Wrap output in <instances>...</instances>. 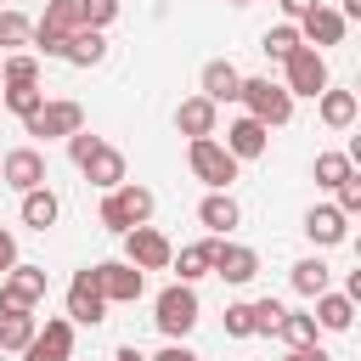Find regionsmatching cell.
<instances>
[{"label": "cell", "mask_w": 361, "mask_h": 361, "mask_svg": "<svg viewBox=\"0 0 361 361\" xmlns=\"http://www.w3.org/2000/svg\"><path fill=\"white\" fill-rule=\"evenodd\" d=\"M68 355H73V322L68 316H51L23 350V361H68Z\"/></svg>", "instance_id": "7c38bea8"}, {"label": "cell", "mask_w": 361, "mask_h": 361, "mask_svg": "<svg viewBox=\"0 0 361 361\" xmlns=\"http://www.w3.org/2000/svg\"><path fill=\"white\" fill-rule=\"evenodd\" d=\"M34 299H45V271L39 265H11L0 282V316H28Z\"/></svg>", "instance_id": "277c9868"}, {"label": "cell", "mask_w": 361, "mask_h": 361, "mask_svg": "<svg viewBox=\"0 0 361 361\" xmlns=\"http://www.w3.org/2000/svg\"><path fill=\"white\" fill-rule=\"evenodd\" d=\"M288 96H322L327 90V56L322 51H310V45H299L293 56H288V85H282Z\"/></svg>", "instance_id": "8992f818"}, {"label": "cell", "mask_w": 361, "mask_h": 361, "mask_svg": "<svg viewBox=\"0 0 361 361\" xmlns=\"http://www.w3.org/2000/svg\"><path fill=\"white\" fill-rule=\"evenodd\" d=\"M192 175L203 180V186H214V192H226L231 180H237V158L214 141V135H197L192 141Z\"/></svg>", "instance_id": "5b68a950"}, {"label": "cell", "mask_w": 361, "mask_h": 361, "mask_svg": "<svg viewBox=\"0 0 361 361\" xmlns=\"http://www.w3.org/2000/svg\"><path fill=\"white\" fill-rule=\"evenodd\" d=\"M265 141H271V130H265L259 118H248V113L226 124V152H231L237 164H243V158H259V152H265Z\"/></svg>", "instance_id": "9a60e30c"}, {"label": "cell", "mask_w": 361, "mask_h": 361, "mask_svg": "<svg viewBox=\"0 0 361 361\" xmlns=\"http://www.w3.org/2000/svg\"><path fill=\"white\" fill-rule=\"evenodd\" d=\"M152 322H158V333H164L169 344H180V338L197 327V293H192L186 282L164 288V293H158V305H152Z\"/></svg>", "instance_id": "7a4b0ae2"}, {"label": "cell", "mask_w": 361, "mask_h": 361, "mask_svg": "<svg viewBox=\"0 0 361 361\" xmlns=\"http://www.w3.org/2000/svg\"><path fill=\"white\" fill-rule=\"evenodd\" d=\"M237 90H243V73H237L231 62H220V56L203 62V102L220 107V102H237Z\"/></svg>", "instance_id": "2e32d148"}, {"label": "cell", "mask_w": 361, "mask_h": 361, "mask_svg": "<svg viewBox=\"0 0 361 361\" xmlns=\"http://www.w3.org/2000/svg\"><path fill=\"white\" fill-rule=\"evenodd\" d=\"M327 276H333V271H327L322 259H299V265H293V288H299L305 299H316V293H327Z\"/></svg>", "instance_id": "83f0119b"}, {"label": "cell", "mask_w": 361, "mask_h": 361, "mask_svg": "<svg viewBox=\"0 0 361 361\" xmlns=\"http://www.w3.org/2000/svg\"><path fill=\"white\" fill-rule=\"evenodd\" d=\"M34 333H39L34 316H6V322H0V350H28Z\"/></svg>", "instance_id": "1f68e13d"}, {"label": "cell", "mask_w": 361, "mask_h": 361, "mask_svg": "<svg viewBox=\"0 0 361 361\" xmlns=\"http://www.w3.org/2000/svg\"><path fill=\"white\" fill-rule=\"evenodd\" d=\"M248 310H254V333H276V327H282V316H288V305H282V299H254Z\"/></svg>", "instance_id": "836d02e7"}, {"label": "cell", "mask_w": 361, "mask_h": 361, "mask_svg": "<svg viewBox=\"0 0 361 361\" xmlns=\"http://www.w3.org/2000/svg\"><path fill=\"white\" fill-rule=\"evenodd\" d=\"M299 45H305V39H299V28H293V23H282V28H265V39H259V51H265V56H276V62H288Z\"/></svg>", "instance_id": "4316f807"}, {"label": "cell", "mask_w": 361, "mask_h": 361, "mask_svg": "<svg viewBox=\"0 0 361 361\" xmlns=\"http://www.w3.org/2000/svg\"><path fill=\"white\" fill-rule=\"evenodd\" d=\"M175 130L180 135H214V102H203V96H192V102H180L175 107Z\"/></svg>", "instance_id": "ffe728a7"}, {"label": "cell", "mask_w": 361, "mask_h": 361, "mask_svg": "<svg viewBox=\"0 0 361 361\" xmlns=\"http://www.w3.org/2000/svg\"><path fill=\"white\" fill-rule=\"evenodd\" d=\"M96 288H102L107 305H135L141 288H147V276H141L130 259H107V265H96Z\"/></svg>", "instance_id": "ba28073f"}, {"label": "cell", "mask_w": 361, "mask_h": 361, "mask_svg": "<svg viewBox=\"0 0 361 361\" xmlns=\"http://www.w3.org/2000/svg\"><path fill=\"white\" fill-rule=\"evenodd\" d=\"M169 237L158 231V226H135V231H124V259L135 265V271H164L169 265Z\"/></svg>", "instance_id": "52a82bcc"}, {"label": "cell", "mask_w": 361, "mask_h": 361, "mask_svg": "<svg viewBox=\"0 0 361 361\" xmlns=\"http://www.w3.org/2000/svg\"><path fill=\"white\" fill-rule=\"evenodd\" d=\"M282 361H327V350H316V344H310V350H288Z\"/></svg>", "instance_id": "b9f144b4"}, {"label": "cell", "mask_w": 361, "mask_h": 361, "mask_svg": "<svg viewBox=\"0 0 361 361\" xmlns=\"http://www.w3.org/2000/svg\"><path fill=\"white\" fill-rule=\"evenodd\" d=\"M11 265H17V237H11V231H0V276H6Z\"/></svg>", "instance_id": "f35d334b"}, {"label": "cell", "mask_w": 361, "mask_h": 361, "mask_svg": "<svg viewBox=\"0 0 361 361\" xmlns=\"http://www.w3.org/2000/svg\"><path fill=\"white\" fill-rule=\"evenodd\" d=\"M226 333L231 338H254V310L248 305H226Z\"/></svg>", "instance_id": "e575fe53"}, {"label": "cell", "mask_w": 361, "mask_h": 361, "mask_svg": "<svg viewBox=\"0 0 361 361\" xmlns=\"http://www.w3.org/2000/svg\"><path fill=\"white\" fill-rule=\"evenodd\" d=\"M214 276H226V282H254L259 276V254L254 248H243V243H214V265H209Z\"/></svg>", "instance_id": "4fadbf2b"}, {"label": "cell", "mask_w": 361, "mask_h": 361, "mask_svg": "<svg viewBox=\"0 0 361 361\" xmlns=\"http://www.w3.org/2000/svg\"><path fill=\"white\" fill-rule=\"evenodd\" d=\"M237 102H248V118H259L265 130H271V124H288V118H293V96H288L282 85H271V79H243Z\"/></svg>", "instance_id": "3957f363"}, {"label": "cell", "mask_w": 361, "mask_h": 361, "mask_svg": "<svg viewBox=\"0 0 361 361\" xmlns=\"http://www.w3.org/2000/svg\"><path fill=\"white\" fill-rule=\"evenodd\" d=\"M350 322H355V299H344V293H316V327L344 333Z\"/></svg>", "instance_id": "cb8c5ba5"}, {"label": "cell", "mask_w": 361, "mask_h": 361, "mask_svg": "<svg viewBox=\"0 0 361 361\" xmlns=\"http://www.w3.org/2000/svg\"><path fill=\"white\" fill-rule=\"evenodd\" d=\"M28 34H34V23H28L23 11H0V56H6L11 45H28Z\"/></svg>", "instance_id": "d6a6232c"}, {"label": "cell", "mask_w": 361, "mask_h": 361, "mask_svg": "<svg viewBox=\"0 0 361 361\" xmlns=\"http://www.w3.org/2000/svg\"><path fill=\"white\" fill-rule=\"evenodd\" d=\"M338 17H344V23H350V17H361V0H344V11H338Z\"/></svg>", "instance_id": "ee69618b"}, {"label": "cell", "mask_w": 361, "mask_h": 361, "mask_svg": "<svg viewBox=\"0 0 361 361\" xmlns=\"http://www.w3.org/2000/svg\"><path fill=\"white\" fill-rule=\"evenodd\" d=\"M107 56V39H102V28H79L73 39H68V51H62V62H73V68H96Z\"/></svg>", "instance_id": "7402d4cb"}, {"label": "cell", "mask_w": 361, "mask_h": 361, "mask_svg": "<svg viewBox=\"0 0 361 361\" xmlns=\"http://www.w3.org/2000/svg\"><path fill=\"white\" fill-rule=\"evenodd\" d=\"M293 28H299V39H310V51H316V45H338V39H344V17H338L333 6H310Z\"/></svg>", "instance_id": "5bb4252c"}, {"label": "cell", "mask_w": 361, "mask_h": 361, "mask_svg": "<svg viewBox=\"0 0 361 361\" xmlns=\"http://www.w3.org/2000/svg\"><path fill=\"white\" fill-rule=\"evenodd\" d=\"M276 333L288 338V350H310V344H316V316H299V310H288Z\"/></svg>", "instance_id": "f1b7e54d"}, {"label": "cell", "mask_w": 361, "mask_h": 361, "mask_svg": "<svg viewBox=\"0 0 361 361\" xmlns=\"http://www.w3.org/2000/svg\"><path fill=\"white\" fill-rule=\"evenodd\" d=\"M197 220H203L209 231H231V226L243 220V209L231 203V192H209V197L197 203Z\"/></svg>", "instance_id": "603a6c76"}, {"label": "cell", "mask_w": 361, "mask_h": 361, "mask_svg": "<svg viewBox=\"0 0 361 361\" xmlns=\"http://www.w3.org/2000/svg\"><path fill=\"white\" fill-rule=\"evenodd\" d=\"M113 361H147V355H141L135 344H118V355H113Z\"/></svg>", "instance_id": "7bdbcfd3"}, {"label": "cell", "mask_w": 361, "mask_h": 361, "mask_svg": "<svg viewBox=\"0 0 361 361\" xmlns=\"http://www.w3.org/2000/svg\"><path fill=\"white\" fill-rule=\"evenodd\" d=\"M333 192H338V203H333L338 214H355V209H361V175H350V180H338Z\"/></svg>", "instance_id": "d590c367"}, {"label": "cell", "mask_w": 361, "mask_h": 361, "mask_svg": "<svg viewBox=\"0 0 361 361\" xmlns=\"http://www.w3.org/2000/svg\"><path fill=\"white\" fill-rule=\"evenodd\" d=\"M0 355H6V350H0Z\"/></svg>", "instance_id": "bcb514c9"}, {"label": "cell", "mask_w": 361, "mask_h": 361, "mask_svg": "<svg viewBox=\"0 0 361 361\" xmlns=\"http://www.w3.org/2000/svg\"><path fill=\"white\" fill-rule=\"evenodd\" d=\"M169 265L180 271V282L192 288L197 276H209V265H214V237H203V243H186L180 254H169Z\"/></svg>", "instance_id": "d6986e66"}, {"label": "cell", "mask_w": 361, "mask_h": 361, "mask_svg": "<svg viewBox=\"0 0 361 361\" xmlns=\"http://www.w3.org/2000/svg\"><path fill=\"white\" fill-rule=\"evenodd\" d=\"M147 361H197V355H192L186 344H164V350H158V355H147Z\"/></svg>", "instance_id": "ab89813d"}, {"label": "cell", "mask_w": 361, "mask_h": 361, "mask_svg": "<svg viewBox=\"0 0 361 361\" xmlns=\"http://www.w3.org/2000/svg\"><path fill=\"white\" fill-rule=\"evenodd\" d=\"M322 124L327 130H350L355 124V90H322Z\"/></svg>", "instance_id": "d4e9b609"}, {"label": "cell", "mask_w": 361, "mask_h": 361, "mask_svg": "<svg viewBox=\"0 0 361 361\" xmlns=\"http://www.w3.org/2000/svg\"><path fill=\"white\" fill-rule=\"evenodd\" d=\"M147 220H152V192H147V186H130V180H124V186H113V192L102 197V226H107V231L124 237V231H135V226H147Z\"/></svg>", "instance_id": "6da1fadb"}, {"label": "cell", "mask_w": 361, "mask_h": 361, "mask_svg": "<svg viewBox=\"0 0 361 361\" xmlns=\"http://www.w3.org/2000/svg\"><path fill=\"white\" fill-rule=\"evenodd\" d=\"M56 214H62V203H56V192H51V186H34V192H23V226L45 231V226H56Z\"/></svg>", "instance_id": "44dd1931"}, {"label": "cell", "mask_w": 361, "mask_h": 361, "mask_svg": "<svg viewBox=\"0 0 361 361\" xmlns=\"http://www.w3.org/2000/svg\"><path fill=\"white\" fill-rule=\"evenodd\" d=\"M118 17V0H85V28H102Z\"/></svg>", "instance_id": "8d00e7d4"}, {"label": "cell", "mask_w": 361, "mask_h": 361, "mask_svg": "<svg viewBox=\"0 0 361 361\" xmlns=\"http://www.w3.org/2000/svg\"><path fill=\"white\" fill-rule=\"evenodd\" d=\"M0 85H6V90L39 85V62H34V56H0Z\"/></svg>", "instance_id": "484cf974"}, {"label": "cell", "mask_w": 361, "mask_h": 361, "mask_svg": "<svg viewBox=\"0 0 361 361\" xmlns=\"http://www.w3.org/2000/svg\"><path fill=\"white\" fill-rule=\"evenodd\" d=\"M350 175H355L350 152H322V158H316V186H338V180H350Z\"/></svg>", "instance_id": "f546056e"}, {"label": "cell", "mask_w": 361, "mask_h": 361, "mask_svg": "<svg viewBox=\"0 0 361 361\" xmlns=\"http://www.w3.org/2000/svg\"><path fill=\"white\" fill-rule=\"evenodd\" d=\"M350 214H338L333 203H316L310 214H305V231H310V243H322V248H333V243H344L350 237V226H344Z\"/></svg>", "instance_id": "e0dca14e"}, {"label": "cell", "mask_w": 361, "mask_h": 361, "mask_svg": "<svg viewBox=\"0 0 361 361\" xmlns=\"http://www.w3.org/2000/svg\"><path fill=\"white\" fill-rule=\"evenodd\" d=\"M0 180H6L11 192H34V186H45V152H39V147H17V152H6V158H0Z\"/></svg>", "instance_id": "8fae6325"}, {"label": "cell", "mask_w": 361, "mask_h": 361, "mask_svg": "<svg viewBox=\"0 0 361 361\" xmlns=\"http://www.w3.org/2000/svg\"><path fill=\"white\" fill-rule=\"evenodd\" d=\"M96 147H102V135H90V130H73V135H68V152H73V164H85Z\"/></svg>", "instance_id": "74e56055"}, {"label": "cell", "mask_w": 361, "mask_h": 361, "mask_svg": "<svg viewBox=\"0 0 361 361\" xmlns=\"http://www.w3.org/2000/svg\"><path fill=\"white\" fill-rule=\"evenodd\" d=\"M231 6H248V0H231Z\"/></svg>", "instance_id": "f6af8a7d"}, {"label": "cell", "mask_w": 361, "mask_h": 361, "mask_svg": "<svg viewBox=\"0 0 361 361\" xmlns=\"http://www.w3.org/2000/svg\"><path fill=\"white\" fill-rule=\"evenodd\" d=\"M310 6H322V0H282V11H288V17H293V23H299V17H305V11H310Z\"/></svg>", "instance_id": "60d3db41"}, {"label": "cell", "mask_w": 361, "mask_h": 361, "mask_svg": "<svg viewBox=\"0 0 361 361\" xmlns=\"http://www.w3.org/2000/svg\"><path fill=\"white\" fill-rule=\"evenodd\" d=\"M102 192H113V186H124V152H113V147H96L85 164H79Z\"/></svg>", "instance_id": "ac0fdd59"}, {"label": "cell", "mask_w": 361, "mask_h": 361, "mask_svg": "<svg viewBox=\"0 0 361 361\" xmlns=\"http://www.w3.org/2000/svg\"><path fill=\"white\" fill-rule=\"evenodd\" d=\"M0 102H6L17 118H34V113L45 107V90H39V85H23V90H0Z\"/></svg>", "instance_id": "4dcf8cb0"}, {"label": "cell", "mask_w": 361, "mask_h": 361, "mask_svg": "<svg viewBox=\"0 0 361 361\" xmlns=\"http://www.w3.org/2000/svg\"><path fill=\"white\" fill-rule=\"evenodd\" d=\"M23 130H28V135H45V141L73 135V130H85V107H79V102H45L34 118H23Z\"/></svg>", "instance_id": "30bf717a"}, {"label": "cell", "mask_w": 361, "mask_h": 361, "mask_svg": "<svg viewBox=\"0 0 361 361\" xmlns=\"http://www.w3.org/2000/svg\"><path fill=\"white\" fill-rule=\"evenodd\" d=\"M102 316H107V299H102V288H96V265H85V271H73V282H68V322L96 327Z\"/></svg>", "instance_id": "9c48e42d"}]
</instances>
